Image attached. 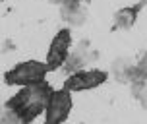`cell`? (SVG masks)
Masks as SVG:
<instances>
[{"instance_id":"3957f363","label":"cell","mask_w":147,"mask_h":124,"mask_svg":"<svg viewBox=\"0 0 147 124\" xmlns=\"http://www.w3.org/2000/svg\"><path fill=\"white\" fill-rule=\"evenodd\" d=\"M72 107L74 99L68 89L62 87L58 91H52L47 110H45V124H64L72 112Z\"/></svg>"},{"instance_id":"6da1fadb","label":"cell","mask_w":147,"mask_h":124,"mask_svg":"<svg viewBox=\"0 0 147 124\" xmlns=\"http://www.w3.org/2000/svg\"><path fill=\"white\" fill-rule=\"evenodd\" d=\"M54 89L47 83H31V85H23L14 97H10L6 101V109L14 110L16 117L22 120V124H31L39 115H43L47 110L49 99Z\"/></svg>"},{"instance_id":"7a4b0ae2","label":"cell","mask_w":147,"mask_h":124,"mask_svg":"<svg viewBox=\"0 0 147 124\" xmlns=\"http://www.w3.org/2000/svg\"><path fill=\"white\" fill-rule=\"evenodd\" d=\"M49 74V66L47 62H39V60H27V62H20L14 66L10 72L4 74V81L8 85H31V83H41L45 81V76Z\"/></svg>"},{"instance_id":"ba28073f","label":"cell","mask_w":147,"mask_h":124,"mask_svg":"<svg viewBox=\"0 0 147 124\" xmlns=\"http://www.w3.org/2000/svg\"><path fill=\"white\" fill-rule=\"evenodd\" d=\"M136 81H147V52L140 58L138 64H134L132 72H130L128 83H136Z\"/></svg>"},{"instance_id":"8fae6325","label":"cell","mask_w":147,"mask_h":124,"mask_svg":"<svg viewBox=\"0 0 147 124\" xmlns=\"http://www.w3.org/2000/svg\"><path fill=\"white\" fill-rule=\"evenodd\" d=\"M136 99H138V101L141 103V107H143V109H147V81L143 83L141 91H140L138 95H136Z\"/></svg>"},{"instance_id":"9c48e42d","label":"cell","mask_w":147,"mask_h":124,"mask_svg":"<svg viewBox=\"0 0 147 124\" xmlns=\"http://www.w3.org/2000/svg\"><path fill=\"white\" fill-rule=\"evenodd\" d=\"M0 124H22V120L16 117L14 110L6 109V107H0Z\"/></svg>"},{"instance_id":"7c38bea8","label":"cell","mask_w":147,"mask_h":124,"mask_svg":"<svg viewBox=\"0 0 147 124\" xmlns=\"http://www.w3.org/2000/svg\"><path fill=\"white\" fill-rule=\"evenodd\" d=\"M10 49L14 51V43H10V41H6V45H4V49H2V52H8Z\"/></svg>"},{"instance_id":"52a82bcc","label":"cell","mask_w":147,"mask_h":124,"mask_svg":"<svg viewBox=\"0 0 147 124\" xmlns=\"http://www.w3.org/2000/svg\"><path fill=\"white\" fill-rule=\"evenodd\" d=\"M132 68H134V62H130V58H116L112 62V74L116 76L118 81H128L130 80Z\"/></svg>"},{"instance_id":"277c9868","label":"cell","mask_w":147,"mask_h":124,"mask_svg":"<svg viewBox=\"0 0 147 124\" xmlns=\"http://www.w3.org/2000/svg\"><path fill=\"white\" fill-rule=\"evenodd\" d=\"M70 47H72V31L70 29H60L54 39H52L51 47H49V54H47V66L49 72H54L62 68L66 62L68 54H70Z\"/></svg>"},{"instance_id":"4fadbf2b","label":"cell","mask_w":147,"mask_h":124,"mask_svg":"<svg viewBox=\"0 0 147 124\" xmlns=\"http://www.w3.org/2000/svg\"><path fill=\"white\" fill-rule=\"evenodd\" d=\"M80 2H81V0H80Z\"/></svg>"},{"instance_id":"30bf717a","label":"cell","mask_w":147,"mask_h":124,"mask_svg":"<svg viewBox=\"0 0 147 124\" xmlns=\"http://www.w3.org/2000/svg\"><path fill=\"white\" fill-rule=\"evenodd\" d=\"M64 20H66V22H70L72 25H81V23H85V12L80 8V10L72 12V14L64 16Z\"/></svg>"},{"instance_id":"5b68a950","label":"cell","mask_w":147,"mask_h":124,"mask_svg":"<svg viewBox=\"0 0 147 124\" xmlns=\"http://www.w3.org/2000/svg\"><path fill=\"white\" fill-rule=\"evenodd\" d=\"M109 78V74L103 70H80V72L72 74L70 78L64 81V89H68L70 93L76 91H87V89H95L99 85H103Z\"/></svg>"},{"instance_id":"8992f818","label":"cell","mask_w":147,"mask_h":124,"mask_svg":"<svg viewBox=\"0 0 147 124\" xmlns=\"http://www.w3.org/2000/svg\"><path fill=\"white\" fill-rule=\"evenodd\" d=\"M145 4H147V0H141L140 4H136V6H128V8L118 10L116 14H114V25H116V27H122V29H130V27H134L140 10L145 6Z\"/></svg>"}]
</instances>
